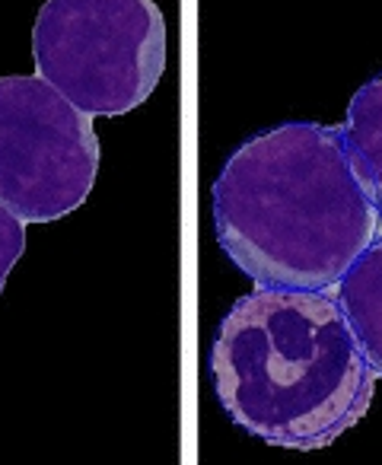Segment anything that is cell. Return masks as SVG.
<instances>
[{
    "instance_id": "6da1fadb",
    "label": "cell",
    "mask_w": 382,
    "mask_h": 465,
    "mask_svg": "<svg viewBox=\"0 0 382 465\" xmlns=\"http://www.w3.org/2000/svg\"><path fill=\"white\" fill-rule=\"evenodd\" d=\"M379 211L341 124L287 122L233 150L214 182L220 249L259 287L328 291L376 236Z\"/></svg>"
},
{
    "instance_id": "7a4b0ae2",
    "label": "cell",
    "mask_w": 382,
    "mask_h": 465,
    "mask_svg": "<svg viewBox=\"0 0 382 465\" xmlns=\"http://www.w3.org/2000/svg\"><path fill=\"white\" fill-rule=\"evenodd\" d=\"M214 392L268 446L322 450L367 414L376 370L338 297L259 287L233 303L211 348Z\"/></svg>"
},
{
    "instance_id": "3957f363",
    "label": "cell",
    "mask_w": 382,
    "mask_h": 465,
    "mask_svg": "<svg viewBox=\"0 0 382 465\" xmlns=\"http://www.w3.org/2000/svg\"><path fill=\"white\" fill-rule=\"evenodd\" d=\"M33 58L39 77L90 118L124 115L166 74V20L153 0H45Z\"/></svg>"
},
{
    "instance_id": "277c9868",
    "label": "cell",
    "mask_w": 382,
    "mask_h": 465,
    "mask_svg": "<svg viewBox=\"0 0 382 465\" xmlns=\"http://www.w3.org/2000/svg\"><path fill=\"white\" fill-rule=\"evenodd\" d=\"M90 115L45 77H0V204L23 223L73 213L96 185Z\"/></svg>"
},
{
    "instance_id": "5b68a950",
    "label": "cell",
    "mask_w": 382,
    "mask_h": 465,
    "mask_svg": "<svg viewBox=\"0 0 382 465\" xmlns=\"http://www.w3.org/2000/svg\"><path fill=\"white\" fill-rule=\"evenodd\" d=\"M338 303L363 357L382 376V236H373L341 274Z\"/></svg>"
},
{
    "instance_id": "8992f818",
    "label": "cell",
    "mask_w": 382,
    "mask_h": 465,
    "mask_svg": "<svg viewBox=\"0 0 382 465\" xmlns=\"http://www.w3.org/2000/svg\"><path fill=\"white\" fill-rule=\"evenodd\" d=\"M344 143L382 217V77H373L354 93L344 118Z\"/></svg>"
},
{
    "instance_id": "52a82bcc",
    "label": "cell",
    "mask_w": 382,
    "mask_h": 465,
    "mask_svg": "<svg viewBox=\"0 0 382 465\" xmlns=\"http://www.w3.org/2000/svg\"><path fill=\"white\" fill-rule=\"evenodd\" d=\"M26 252V223L14 211L0 204V291L7 284V274Z\"/></svg>"
}]
</instances>
